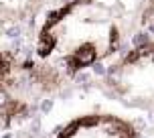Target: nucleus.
<instances>
[{
    "label": "nucleus",
    "instance_id": "f257e3e1",
    "mask_svg": "<svg viewBox=\"0 0 154 138\" xmlns=\"http://www.w3.org/2000/svg\"><path fill=\"white\" fill-rule=\"evenodd\" d=\"M124 41L120 18L97 0H71L47 18L37 61L57 75H73L116 53Z\"/></svg>",
    "mask_w": 154,
    "mask_h": 138
},
{
    "label": "nucleus",
    "instance_id": "f03ea898",
    "mask_svg": "<svg viewBox=\"0 0 154 138\" xmlns=\"http://www.w3.org/2000/svg\"><path fill=\"white\" fill-rule=\"evenodd\" d=\"M59 81L61 77L43 63L0 51V130L24 120Z\"/></svg>",
    "mask_w": 154,
    "mask_h": 138
},
{
    "label": "nucleus",
    "instance_id": "7ed1b4c3",
    "mask_svg": "<svg viewBox=\"0 0 154 138\" xmlns=\"http://www.w3.org/2000/svg\"><path fill=\"white\" fill-rule=\"evenodd\" d=\"M53 138H138V130L120 116L87 114L71 120Z\"/></svg>",
    "mask_w": 154,
    "mask_h": 138
},
{
    "label": "nucleus",
    "instance_id": "20e7f679",
    "mask_svg": "<svg viewBox=\"0 0 154 138\" xmlns=\"http://www.w3.org/2000/svg\"><path fill=\"white\" fill-rule=\"evenodd\" d=\"M43 4L45 0H0V27H12L31 20Z\"/></svg>",
    "mask_w": 154,
    "mask_h": 138
}]
</instances>
